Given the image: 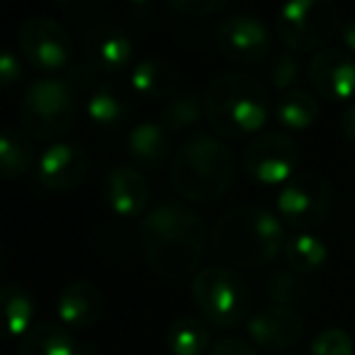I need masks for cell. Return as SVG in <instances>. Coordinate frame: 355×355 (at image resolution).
Segmentation results:
<instances>
[{
  "instance_id": "cell-32",
  "label": "cell",
  "mask_w": 355,
  "mask_h": 355,
  "mask_svg": "<svg viewBox=\"0 0 355 355\" xmlns=\"http://www.w3.org/2000/svg\"><path fill=\"white\" fill-rule=\"evenodd\" d=\"M224 0H171L168 8L183 17H207L217 10H224Z\"/></svg>"
},
{
  "instance_id": "cell-16",
  "label": "cell",
  "mask_w": 355,
  "mask_h": 355,
  "mask_svg": "<svg viewBox=\"0 0 355 355\" xmlns=\"http://www.w3.org/2000/svg\"><path fill=\"white\" fill-rule=\"evenodd\" d=\"M103 198L119 217H139L146 209L151 188L139 168L112 166L103 178Z\"/></svg>"
},
{
  "instance_id": "cell-14",
  "label": "cell",
  "mask_w": 355,
  "mask_h": 355,
  "mask_svg": "<svg viewBox=\"0 0 355 355\" xmlns=\"http://www.w3.org/2000/svg\"><path fill=\"white\" fill-rule=\"evenodd\" d=\"M248 336L253 338V345L263 350H287L302 338L304 334V319L295 306L285 304H268L261 311L251 314L246 321Z\"/></svg>"
},
{
  "instance_id": "cell-7",
  "label": "cell",
  "mask_w": 355,
  "mask_h": 355,
  "mask_svg": "<svg viewBox=\"0 0 355 355\" xmlns=\"http://www.w3.org/2000/svg\"><path fill=\"white\" fill-rule=\"evenodd\" d=\"M340 15L329 0H292L277 10L275 35L292 51H321L340 32Z\"/></svg>"
},
{
  "instance_id": "cell-36",
  "label": "cell",
  "mask_w": 355,
  "mask_h": 355,
  "mask_svg": "<svg viewBox=\"0 0 355 355\" xmlns=\"http://www.w3.org/2000/svg\"><path fill=\"white\" fill-rule=\"evenodd\" d=\"M340 40H343L345 49H350L355 54V17L343 22V27H340Z\"/></svg>"
},
{
  "instance_id": "cell-5",
  "label": "cell",
  "mask_w": 355,
  "mask_h": 355,
  "mask_svg": "<svg viewBox=\"0 0 355 355\" xmlns=\"http://www.w3.org/2000/svg\"><path fill=\"white\" fill-rule=\"evenodd\" d=\"M190 290H193L195 306L209 326L234 329L251 319V287L232 268L212 266L195 272Z\"/></svg>"
},
{
  "instance_id": "cell-6",
  "label": "cell",
  "mask_w": 355,
  "mask_h": 355,
  "mask_svg": "<svg viewBox=\"0 0 355 355\" xmlns=\"http://www.w3.org/2000/svg\"><path fill=\"white\" fill-rule=\"evenodd\" d=\"M78 93L66 83V78H37L25 90L20 103L22 127L30 137L49 141L59 139L73 127L78 114Z\"/></svg>"
},
{
  "instance_id": "cell-37",
  "label": "cell",
  "mask_w": 355,
  "mask_h": 355,
  "mask_svg": "<svg viewBox=\"0 0 355 355\" xmlns=\"http://www.w3.org/2000/svg\"><path fill=\"white\" fill-rule=\"evenodd\" d=\"M287 355H304V353H287Z\"/></svg>"
},
{
  "instance_id": "cell-26",
  "label": "cell",
  "mask_w": 355,
  "mask_h": 355,
  "mask_svg": "<svg viewBox=\"0 0 355 355\" xmlns=\"http://www.w3.org/2000/svg\"><path fill=\"white\" fill-rule=\"evenodd\" d=\"M88 117L103 127L119 124L129 114V98L119 85L103 80L93 93L88 95Z\"/></svg>"
},
{
  "instance_id": "cell-25",
  "label": "cell",
  "mask_w": 355,
  "mask_h": 355,
  "mask_svg": "<svg viewBox=\"0 0 355 355\" xmlns=\"http://www.w3.org/2000/svg\"><path fill=\"white\" fill-rule=\"evenodd\" d=\"M0 300H3V309H6V321H8V334L22 338L35 321V297L27 287H22L20 282H8L0 290Z\"/></svg>"
},
{
  "instance_id": "cell-21",
  "label": "cell",
  "mask_w": 355,
  "mask_h": 355,
  "mask_svg": "<svg viewBox=\"0 0 355 355\" xmlns=\"http://www.w3.org/2000/svg\"><path fill=\"white\" fill-rule=\"evenodd\" d=\"M212 343L209 324L200 316H178L166 331V345L173 355H202Z\"/></svg>"
},
{
  "instance_id": "cell-24",
  "label": "cell",
  "mask_w": 355,
  "mask_h": 355,
  "mask_svg": "<svg viewBox=\"0 0 355 355\" xmlns=\"http://www.w3.org/2000/svg\"><path fill=\"white\" fill-rule=\"evenodd\" d=\"M35 166V144L30 134L10 127L0 134V168L8 180L27 175ZM37 168V166H35Z\"/></svg>"
},
{
  "instance_id": "cell-2",
  "label": "cell",
  "mask_w": 355,
  "mask_h": 355,
  "mask_svg": "<svg viewBox=\"0 0 355 355\" xmlns=\"http://www.w3.org/2000/svg\"><path fill=\"white\" fill-rule=\"evenodd\" d=\"M287 243L285 224L270 209L258 205H236L214 222L212 246L222 261L234 268H263L282 253Z\"/></svg>"
},
{
  "instance_id": "cell-35",
  "label": "cell",
  "mask_w": 355,
  "mask_h": 355,
  "mask_svg": "<svg viewBox=\"0 0 355 355\" xmlns=\"http://www.w3.org/2000/svg\"><path fill=\"white\" fill-rule=\"evenodd\" d=\"M340 132L348 141L355 144V103H350L340 114Z\"/></svg>"
},
{
  "instance_id": "cell-22",
  "label": "cell",
  "mask_w": 355,
  "mask_h": 355,
  "mask_svg": "<svg viewBox=\"0 0 355 355\" xmlns=\"http://www.w3.org/2000/svg\"><path fill=\"white\" fill-rule=\"evenodd\" d=\"M282 256H285V263L292 272H297V275H311V272L324 268L326 258H329V246L316 234L300 232L287 239L285 248H282Z\"/></svg>"
},
{
  "instance_id": "cell-19",
  "label": "cell",
  "mask_w": 355,
  "mask_h": 355,
  "mask_svg": "<svg viewBox=\"0 0 355 355\" xmlns=\"http://www.w3.org/2000/svg\"><path fill=\"white\" fill-rule=\"evenodd\" d=\"M127 153L137 166L158 168L171 153V134L163 129L161 122L144 119L132 127L127 137Z\"/></svg>"
},
{
  "instance_id": "cell-20",
  "label": "cell",
  "mask_w": 355,
  "mask_h": 355,
  "mask_svg": "<svg viewBox=\"0 0 355 355\" xmlns=\"http://www.w3.org/2000/svg\"><path fill=\"white\" fill-rule=\"evenodd\" d=\"M73 331L61 321H37L20 338V355H78Z\"/></svg>"
},
{
  "instance_id": "cell-33",
  "label": "cell",
  "mask_w": 355,
  "mask_h": 355,
  "mask_svg": "<svg viewBox=\"0 0 355 355\" xmlns=\"http://www.w3.org/2000/svg\"><path fill=\"white\" fill-rule=\"evenodd\" d=\"M209 355H258L256 345L248 343L246 338L239 336H222L219 340H214Z\"/></svg>"
},
{
  "instance_id": "cell-15",
  "label": "cell",
  "mask_w": 355,
  "mask_h": 355,
  "mask_svg": "<svg viewBox=\"0 0 355 355\" xmlns=\"http://www.w3.org/2000/svg\"><path fill=\"white\" fill-rule=\"evenodd\" d=\"M83 54L100 73H114L132 64L134 42L122 27L112 22H98L83 37Z\"/></svg>"
},
{
  "instance_id": "cell-12",
  "label": "cell",
  "mask_w": 355,
  "mask_h": 355,
  "mask_svg": "<svg viewBox=\"0 0 355 355\" xmlns=\"http://www.w3.org/2000/svg\"><path fill=\"white\" fill-rule=\"evenodd\" d=\"M37 180L44 188L56 193H69V190L83 185L90 173V156L80 144L73 141H56L46 148L37 161Z\"/></svg>"
},
{
  "instance_id": "cell-34",
  "label": "cell",
  "mask_w": 355,
  "mask_h": 355,
  "mask_svg": "<svg viewBox=\"0 0 355 355\" xmlns=\"http://www.w3.org/2000/svg\"><path fill=\"white\" fill-rule=\"evenodd\" d=\"M22 76H25L22 61L12 51H6L0 56V80H3V85H15L17 80H22Z\"/></svg>"
},
{
  "instance_id": "cell-4",
  "label": "cell",
  "mask_w": 355,
  "mask_h": 355,
  "mask_svg": "<svg viewBox=\"0 0 355 355\" xmlns=\"http://www.w3.org/2000/svg\"><path fill=\"white\" fill-rule=\"evenodd\" d=\"M205 117L219 137L243 139L258 134L270 114V98L261 80L229 71L207 85L202 95Z\"/></svg>"
},
{
  "instance_id": "cell-23",
  "label": "cell",
  "mask_w": 355,
  "mask_h": 355,
  "mask_svg": "<svg viewBox=\"0 0 355 355\" xmlns=\"http://www.w3.org/2000/svg\"><path fill=\"white\" fill-rule=\"evenodd\" d=\"M272 114L285 129L302 132V129L311 127L319 117V100L306 90L292 88L287 93H280V98L272 105Z\"/></svg>"
},
{
  "instance_id": "cell-28",
  "label": "cell",
  "mask_w": 355,
  "mask_h": 355,
  "mask_svg": "<svg viewBox=\"0 0 355 355\" xmlns=\"http://www.w3.org/2000/svg\"><path fill=\"white\" fill-rule=\"evenodd\" d=\"M306 287L302 282V275L292 270H275L266 280V295L272 304H285L290 306V302L304 297Z\"/></svg>"
},
{
  "instance_id": "cell-18",
  "label": "cell",
  "mask_w": 355,
  "mask_h": 355,
  "mask_svg": "<svg viewBox=\"0 0 355 355\" xmlns=\"http://www.w3.org/2000/svg\"><path fill=\"white\" fill-rule=\"evenodd\" d=\"M129 83H132L134 93L146 100L171 98L180 85V69L163 56H146L132 66Z\"/></svg>"
},
{
  "instance_id": "cell-17",
  "label": "cell",
  "mask_w": 355,
  "mask_h": 355,
  "mask_svg": "<svg viewBox=\"0 0 355 355\" xmlns=\"http://www.w3.org/2000/svg\"><path fill=\"white\" fill-rule=\"evenodd\" d=\"M59 321L71 331H83L98 324L103 316V295L88 280H73L56 297Z\"/></svg>"
},
{
  "instance_id": "cell-11",
  "label": "cell",
  "mask_w": 355,
  "mask_h": 355,
  "mask_svg": "<svg viewBox=\"0 0 355 355\" xmlns=\"http://www.w3.org/2000/svg\"><path fill=\"white\" fill-rule=\"evenodd\" d=\"M217 46L234 64H258L270 54L272 35L258 15L234 12L219 22Z\"/></svg>"
},
{
  "instance_id": "cell-27",
  "label": "cell",
  "mask_w": 355,
  "mask_h": 355,
  "mask_svg": "<svg viewBox=\"0 0 355 355\" xmlns=\"http://www.w3.org/2000/svg\"><path fill=\"white\" fill-rule=\"evenodd\" d=\"M205 114V100L200 95L193 93H183L178 98H171L166 103V107L161 110V119L158 122L163 124L168 134L173 132H183V129L193 127L200 117Z\"/></svg>"
},
{
  "instance_id": "cell-3",
  "label": "cell",
  "mask_w": 355,
  "mask_h": 355,
  "mask_svg": "<svg viewBox=\"0 0 355 355\" xmlns=\"http://www.w3.org/2000/svg\"><path fill=\"white\" fill-rule=\"evenodd\" d=\"M236 163L222 139L198 132L185 139L173 156L171 180L178 195L190 202H212L234 185Z\"/></svg>"
},
{
  "instance_id": "cell-10",
  "label": "cell",
  "mask_w": 355,
  "mask_h": 355,
  "mask_svg": "<svg viewBox=\"0 0 355 355\" xmlns=\"http://www.w3.org/2000/svg\"><path fill=\"white\" fill-rule=\"evenodd\" d=\"M17 44L27 64L42 71L64 69L73 56V42L69 30L49 15H32L30 20L22 22Z\"/></svg>"
},
{
  "instance_id": "cell-1",
  "label": "cell",
  "mask_w": 355,
  "mask_h": 355,
  "mask_svg": "<svg viewBox=\"0 0 355 355\" xmlns=\"http://www.w3.org/2000/svg\"><path fill=\"white\" fill-rule=\"evenodd\" d=\"M205 224L188 205L163 200L141 217L144 261L163 280H185L205 256Z\"/></svg>"
},
{
  "instance_id": "cell-31",
  "label": "cell",
  "mask_w": 355,
  "mask_h": 355,
  "mask_svg": "<svg viewBox=\"0 0 355 355\" xmlns=\"http://www.w3.org/2000/svg\"><path fill=\"white\" fill-rule=\"evenodd\" d=\"M66 83H69L71 88L80 95V93H85V90H90V93H93V90L98 88L103 80H100V71L85 61V64H73V66H71L69 73H66Z\"/></svg>"
},
{
  "instance_id": "cell-29",
  "label": "cell",
  "mask_w": 355,
  "mask_h": 355,
  "mask_svg": "<svg viewBox=\"0 0 355 355\" xmlns=\"http://www.w3.org/2000/svg\"><path fill=\"white\" fill-rule=\"evenodd\" d=\"M355 340L340 326H326L311 338L309 355H353Z\"/></svg>"
},
{
  "instance_id": "cell-13",
  "label": "cell",
  "mask_w": 355,
  "mask_h": 355,
  "mask_svg": "<svg viewBox=\"0 0 355 355\" xmlns=\"http://www.w3.org/2000/svg\"><path fill=\"white\" fill-rule=\"evenodd\" d=\"M306 76L316 93L326 100L343 103L355 95V61L343 49L326 46L311 54L306 64Z\"/></svg>"
},
{
  "instance_id": "cell-8",
  "label": "cell",
  "mask_w": 355,
  "mask_h": 355,
  "mask_svg": "<svg viewBox=\"0 0 355 355\" xmlns=\"http://www.w3.org/2000/svg\"><path fill=\"white\" fill-rule=\"evenodd\" d=\"M334 205L331 185L316 173H295L280 185L275 195V214L282 224L300 232L314 229L326 222Z\"/></svg>"
},
{
  "instance_id": "cell-30",
  "label": "cell",
  "mask_w": 355,
  "mask_h": 355,
  "mask_svg": "<svg viewBox=\"0 0 355 355\" xmlns=\"http://www.w3.org/2000/svg\"><path fill=\"white\" fill-rule=\"evenodd\" d=\"M268 78H270L272 88H277L280 93L292 90V85L300 80V61L295 59V54L290 51L275 54V59L268 66Z\"/></svg>"
},
{
  "instance_id": "cell-9",
  "label": "cell",
  "mask_w": 355,
  "mask_h": 355,
  "mask_svg": "<svg viewBox=\"0 0 355 355\" xmlns=\"http://www.w3.org/2000/svg\"><path fill=\"white\" fill-rule=\"evenodd\" d=\"M300 163V144L287 132H261L248 141L243 151L246 173L263 185L287 183Z\"/></svg>"
}]
</instances>
